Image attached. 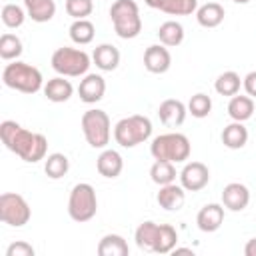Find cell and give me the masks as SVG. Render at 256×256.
Masks as SVG:
<instances>
[{"label": "cell", "mask_w": 256, "mask_h": 256, "mask_svg": "<svg viewBox=\"0 0 256 256\" xmlns=\"http://www.w3.org/2000/svg\"><path fill=\"white\" fill-rule=\"evenodd\" d=\"M96 170H98L100 176L114 180V178H118V176L122 174V170H124V158L120 156V152L110 150V148H104L102 154H100L98 160H96Z\"/></svg>", "instance_id": "17"}, {"label": "cell", "mask_w": 256, "mask_h": 256, "mask_svg": "<svg viewBox=\"0 0 256 256\" xmlns=\"http://www.w3.org/2000/svg\"><path fill=\"white\" fill-rule=\"evenodd\" d=\"M128 242L120 234H106L98 242V256H128Z\"/></svg>", "instance_id": "25"}, {"label": "cell", "mask_w": 256, "mask_h": 256, "mask_svg": "<svg viewBox=\"0 0 256 256\" xmlns=\"http://www.w3.org/2000/svg\"><path fill=\"white\" fill-rule=\"evenodd\" d=\"M44 96L54 102V104H62V102H68L74 94V86L70 80H66V76H56L52 80H48L42 88Z\"/></svg>", "instance_id": "18"}, {"label": "cell", "mask_w": 256, "mask_h": 256, "mask_svg": "<svg viewBox=\"0 0 256 256\" xmlns=\"http://www.w3.org/2000/svg\"><path fill=\"white\" fill-rule=\"evenodd\" d=\"M158 38H160V44L168 48H176L184 42V26L176 20H168L158 28Z\"/></svg>", "instance_id": "26"}, {"label": "cell", "mask_w": 256, "mask_h": 256, "mask_svg": "<svg viewBox=\"0 0 256 256\" xmlns=\"http://www.w3.org/2000/svg\"><path fill=\"white\" fill-rule=\"evenodd\" d=\"M176 164L174 162H168V160H156L150 168V178L154 184L158 186H166V184H172L176 182Z\"/></svg>", "instance_id": "29"}, {"label": "cell", "mask_w": 256, "mask_h": 256, "mask_svg": "<svg viewBox=\"0 0 256 256\" xmlns=\"http://www.w3.org/2000/svg\"><path fill=\"white\" fill-rule=\"evenodd\" d=\"M254 114V98L250 96H242V94H236L230 98L228 102V116L234 120V122H246L250 120Z\"/></svg>", "instance_id": "23"}, {"label": "cell", "mask_w": 256, "mask_h": 256, "mask_svg": "<svg viewBox=\"0 0 256 256\" xmlns=\"http://www.w3.org/2000/svg\"><path fill=\"white\" fill-rule=\"evenodd\" d=\"M222 144L230 150H240L248 144V128L244 126V122H230L224 130H222Z\"/></svg>", "instance_id": "22"}, {"label": "cell", "mask_w": 256, "mask_h": 256, "mask_svg": "<svg viewBox=\"0 0 256 256\" xmlns=\"http://www.w3.org/2000/svg\"><path fill=\"white\" fill-rule=\"evenodd\" d=\"M242 88V78L234 72V70H228V72H222L216 82H214V90L220 94V96H236Z\"/></svg>", "instance_id": "30"}, {"label": "cell", "mask_w": 256, "mask_h": 256, "mask_svg": "<svg viewBox=\"0 0 256 256\" xmlns=\"http://www.w3.org/2000/svg\"><path fill=\"white\" fill-rule=\"evenodd\" d=\"M172 66V54L164 44H152L144 52V68L150 74H166Z\"/></svg>", "instance_id": "11"}, {"label": "cell", "mask_w": 256, "mask_h": 256, "mask_svg": "<svg viewBox=\"0 0 256 256\" xmlns=\"http://www.w3.org/2000/svg\"><path fill=\"white\" fill-rule=\"evenodd\" d=\"M222 204L230 212H242L250 204V190L240 182H230L222 190Z\"/></svg>", "instance_id": "13"}, {"label": "cell", "mask_w": 256, "mask_h": 256, "mask_svg": "<svg viewBox=\"0 0 256 256\" xmlns=\"http://www.w3.org/2000/svg\"><path fill=\"white\" fill-rule=\"evenodd\" d=\"M224 210H226L224 204H216V202L202 206L200 212H198V216H196L198 228L202 232H206V234H212V232L220 230V226L224 224V216H226Z\"/></svg>", "instance_id": "14"}, {"label": "cell", "mask_w": 256, "mask_h": 256, "mask_svg": "<svg viewBox=\"0 0 256 256\" xmlns=\"http://www.w3.org/2000/svg\"><path fill=\"white\" fill-rule=\"evenodd\" d=\"M110 20L122 40H134L142 32V16L134 0H116L110 6Z\"/></svg>", "instance_id": "3"}, {"label": "cell", "mask_w": 256, "mask_h": 256, "mask_svg": "<svg viewBox=\"0 0 256 256\" xmlns=\"http://www.w3.org/2000/svg\"><path fill=\"white\" fill-rule=\"evenodd\" d=\"M34 254H36L34 246L28 244V242H22V240L10 244L8 250H6V256H34Z\"/></svg>", "instance_id": "37"}, {"label": "cell", "mask_w": 256, "mask_h": 256, "mask_svg": "<svg viewBox=\"0 0 256 256\" xmlns=\"http://www.w3.org/2000/svg\"><path fill=\"white\" fill-rule=\"evenodd\" d=\"M152 136V122L148 116L132 114L122 118L114 126V140L122 148H136L138 144L148 142Z\"/></svg>", "instance_id": "5"}, {"label": "cell", "mask_w": 256, "mask_h": 256, "mask_svg": "<svg viewBox=\"0 0 256 256\" xmlns=\"http://www.w3.org/2000/svg\"><path fill=\"white\" fill-rule=\"evenodd\" d=\"M26 14L32 22L44 24L56 16V2L54 0H24Z\"/></svg>", "instance_id": "20"}, {"label": "cell", "mask_w": 256, "mask_h": 256, "mask_svg": "<svg viewBox=\"0 0 256 256\" xmlns=\"http://www.w3.org/2000/svg\"><path fill=\"white\" fill-rule=\"evenodd\" d=\"M156 202L166 212H178L186 202V190L182 188V184L176 182L160 186V192L156 194Z\"/></svg>", "instance_id": "16"}, {"label": "cell", "mask_w": 256, "mask_h": 256, "mask_svg": "<svg viewBox=\"0 0 256 256\" xmlns=\"http://www.w3.org/2000/svg\"><path fill=\"white\" fill-rule=\"evenodd\" d=\"M32 208L24 196L16 192H4L0 196V220L12 228H22L30 222Z\"/></svg>", "instance_id": "9"}, {"label": "cell", "mask_w": 256, "mask_h": 256, "mask_svg": "<svg viewBox=\"0 0 256 256\" xmlns=\"http://www.w3.org/2000/svg\"><path fill=\"white\" fill-rule=\"evenodd\" d=\"M2 82L6 88L22 92V94H36L44 88L42 72L36 66L28 62H20V60H12L10 64L4 66Z\"/></svg>", "instance_id": "2"}, {"label": "cell", "mask_w": 256, "mask_h": 256, "mask_svg": "<svg viewBox=\"0 0 256 256\" xmlns=\"http://www.w3.org/2000/svg\"><path fill=\"white\" fill-rule=\"evenodd\" d=\"M242 88L246 90V94L250 98H256V70L254 72H248L244 78H242Z\"/></svg>", "instance_id": "38"}, {"label": "cell", "mask_w": 256, "mask_h": 256, "mask_svg": "<svg viewBox=\"0 0 256 256\" xmlns=\"http://www.w3.org/2000/svg\"><path fill=\"white\" fill-rule=\"evenodd\" d=\"M26 16H28V14H26V8H22V6H18V4H6V6L2 8V22H4V26L10 28V30L20 28V26L24 24Z\"/></svg>", "instance_id": "34"}, {"label": "cell", "mask_w": 256, "mask_h": 256, "mask_svg": "<svg viewBox=\"0 0 256 256\" xmlns=\"http://www.w3.org/2000/svg\"><path fill=\"white\" fill-rule=\"evenodd\" d=\"M224 16H226V10L222 4L218 2H208L204 6H198L196 10V20L202 28H216L224 22Z\"/></svg>", "instance_id": "21"}, {"label": "cell", "mask_w": 256, "mask_h": 256, "mask_svg": "<svg viewBox=\"0 0 256 256\" xmlns=\"http://www.w3.org/2000/svg\"><path fill=\"white\" fill-rule=\"evenodd\" d=\"M98 212V198H96V190L92 184L88 182H80L70 190V198H68V216L78 222H90Z\"/></svg>", "instance_id": "8"}, {"label": "cell", "mask_w": 256, "mask_h": 256, "mask_svg": "<svg viewBox=\"0 0 256 256\" xmlns=\"http://www.w3.org/2000/svg\"><path fill=\"white\" fill-rule=\"evenodd\" d=\"M52 68L58 76H66V78H82L88 74L90 66H92V56H88L84 50L80 48H58L52 54Z\"/></svg>", "instance_id": "6"}, {"label": "cell", "mask_w": 256, "mask_h": 256, "mask_svg": "<svg viewBox=\"0 0 256 256\" xmlns=\"http://www.w3.org/2000/svg\"><path fill=\"white\" fill-rule=\"evenodd\" d=\"M94 36H96V28H94V24L88 18L72 22V26H70V40L74 44L86 46V44H90L94 40Z\"/></svg>", "instance_id": "31"}, {"label": "cell", "mask_w": 256, "mask_h": 256, "mask_svg": "<svg viewBox=\"0 0 256 256\" xmlns=\"http://www.w3.org/2000/svg\"><path fill=\"white\" fill-rule=\"evenodd\" d=\"M160 10L170 16H190L198 10V0H164Z\"/></svg>", "instance_id": "33"}, {"label": "cell", "mask_w": 256, "mask_h": 256, "mask_svg": "<svg viewBox=\"0 0 256 256\" xmlns=\"http://www.w3.org/2000/svg\"><path fill=\"white\" fill-rule=\"evenodd\" d=\"M80 126H82V134H84L86 142L92 148L104 150L110 144V138H112V122H110V116L104 110H98V108L86 110L82 114Z\"/></svg>", "instance_id": "7"}, {"label": "cell", "mask_w": 256, "mask_h": 256, "mask_svg": "<svg viewBox=\"0 0 256 256\" xmlns=\"http://www.w3.org/2000/svg\"><path fill=\"white\" fill-rule=\"evenodd\" d=\"M212 112V98L204 92H198L190 98L188 102V114H192L194 118H206Z\"/></svg>", "instance_id": "35"}, {"label": "cell", "mask_w": 256, "mask_h": 256, "mask_svg": "<svg viewBox=\"0 0 256 256\" xmlns=\"http://www.w3.org/2000/svg\"><path fill=\"white\" fill-rule=\"evenodd\" d=\"M176 244H178L176 228L170 226V224H160L158 226L156 244H154V254H170V252H174Z\"/></svg>", "instance_id": "27"}, {"label": "cell", "mask_w": 256, "mask_h": 256, "mask_svg": "<svg viewBox=\"0 0 256 256\" xmlns=\"http://www.w3.org/2000/svg\"><path fill=\"white\" fill-rule=\"evenodd\" d=\"M144 2H146L150 8H156V10H160V6H162V2H164V0H144Z\"/></svg>", "instance_id": "40"}, {"label": "cell", "mask_w": 256, "mask_h": 256, "mask_svg": "<svg viewBox=\"0 0 256 256\" xmlns=\"http://www.w3.org/2000/svg\"><path fill=\"white\" fill-rule=\"evenodd\" d=\"M158 226L160 224H156L152 220H146V222H142L136 228L134 240H136V246L142 252H154V244H156V236H158Z\"/></svg>", "instance_id": "24"}, {"label": "cell", "mask_w": 256, "mask_h": 256, "mask_svg": "<svg viewBox=\"0 0 256 256\" xmlns=\"http://www.w3.org/2000/svg\"><path fill=\"white\" fill-rule=\"evenodd\" d=\"M92 62L102 72H114L120 66V50L112 44H100L92 52Z\"/></svg>", "instance_id": "19"}, {"label": "cell", "mask_w": 256, "mask_h": 256, "mask_svg": "<svg viewBox=\"0 0 256 256\" xmlns=\"http://www.w3.org/2000/svg\"><path fill=\"white\" fill-rule=\"evenodd\" d=\"M24 52V46H22V40L16 36V34H2L0 36V58L6 60V62H12V60H18Z\"/></svg>", "instance_id": "32"}, {"label": "cell", "mask_w": 256, "mask_h": 256, "mask_svg": "<svg viewBox=\"0 0 256 256\" xmlns=\"http://www.w3.org/2000/svg\"><path fill=\"white\" fill-rule=\"evenodd\" d=\"M244 254L246 256H256V238H250L244 246Z\"/></svg>", "instance_id": "39"}, {"label": "cell", "mask_w": 256, "mask_h": 256, "mask_svg": "<svg viewBox=\"0 0 256 256\" xmlns=\"http://www.w3.org/2000/svg\"><path fill=\"white\" fill-rule=\"evenodd\" d=\"M188 116V106L182 102V100H176V98H168L164 100L160 106H158V118L164 126L168 128H178L184 124Z\"/></svg>", "instance_id": "12"}, {"label": "cell", "mask_w": 256, "mask_h": 256, "mask_svg": "<svg viewBox=\"0 0 256 256\" xmlns=\"http://www.w3.org/2000/svg\"><path fill=\"white\" fill-rule=\"evenodd\" d=\"M192 144L186 134L180 132H168L160 134L150 144V154L154 160H168L174 164H182L190 158Z\"/></svg>", "instance_id": "4"}, {"label": "cell", "mask_w": 256, "mask_h": 256, "mask_svg": "<svg viewBox=\"0 0 256 256\" xmlns=\"http://www.w3.org/2000/svg\"><path fill=\"white\" fill-rule=\"evenodd\" d=\"M94 12L92 0H66V14L74 20H84Z\"/></svg>", "instance_id": "36"}, {"label": "cell", "mask_w": 256, "mask_h": 256, "mask_svg": "<svg viewBox=\"0 0 256 256\" xmlns=\"http://www.w3.org/2000/svg\"><path fill=\"white\" fill-rule=\"evenodd\" d=\"M104 94H106V80L100 74H86L80 80L78 96L84 104H96L104 98Z\"/></svg>", "instance_id": "15"}, {"label": "cell", "mask_w": 256, "mask_h": 256, "mask_svg": "<svg viewBox=\"0 0 256 256\" xmlns=\"http://www.w3.org/2000/svg\"><path fill=\"white\" fill-rule=\"evenodd\" d=\"M232 2H234V4H248L250 0H232Z\"/></svg>", "instance_id": "41"}, {"label": "cell", "mask_w": 256, "mask_h": 256, "mask_svg": "<svg viewBox=\"0 0 256 256\" xmlns=\"http://www.w3.org/2000/svg\"><path fill=\"white\" fill-rule=\"evenodd\" d=\"M0 138L10 152H14L28 164H36L40 160H46L48 156L46 136L26 130L14 120H4L0 124Z\"/></svg>", "instance_id": "1"}, {"label": "cell", "mask_w": 256, "mask_h": 256, "mask_svg": "<svg viewBox=\"0 0 256 256\" xmlns=\"http://www.w3.org/2000/svg\"><path fill=\"white\" fill-rule=\"evenodd\" d=\"M178 178L186 192H200L210 182V168L204 162H186Z\"/></svg>", "instance_id": "10"}, {"label": "cell", "mask_w": 256, "mask_h": 256, "mask_svg": "<svg viewBox=\"0 0 256 256\" xmlns=\"http://www.w3.org/2000/svg\"><path fill=\"white\" fill-rule=\"evenodd\" d=\"M70 170V160L66 154H60V152H54V154H48L46 160H44V172L48 178L52 180H60L68 174Z\"/></svg>", "instance_id": "28"}]
</instances>
